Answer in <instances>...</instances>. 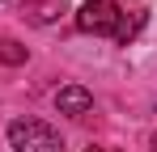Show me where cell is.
<instances>
[{
  "instance_id": "2",
  "label": "cell",
  "mask_w": 157,
  "mask_h": 152,
  "mask_svg": "<svg viewBox=\"0 0 157 152\" xmlns=\"http://www.w3.org/2000/svg\"><path fill=\"white\" fill-rule=\"evenodd\" d=\"M119 4L115 0H85L77 9V30L81 34H115V21H119Z\"/></svg>"
},
{
  "instance_id": "1",
  "label": "cell",
  "mask_w": 157,
  "mask_h": 152,
  "mask_svg": "<svg viewBox=\"0 0 157 152\" xmlns=\"http://www.w3.org/2000/svg\"><path fill=\"white\" fill-rule=\"evenodd\" d=\"M9 148L13 152H64V139L43 118H13L9 123Z\"/></svg>"
},
{
  "instance_id": "3",
  "label": "cell",
  "mask_w": 157,
  "mask_h": 152,
  "mask_svg": "<svg viewBox=\"0 0 157 152\" xmlns=\"http://www.w3.org/2000/svg\"><path fill=\"white\" fill-rule=\"evenodd\" d=\"M55 110H59V114H89V110H94V93H89L85 85H64V89L55 93Z\"/></svg>"
},
{
  "instance_id": "6",
  "label": "cell",
  "mask_w": 157,
  "mask_h": 152,
  "mask_svg": "<svg viewBox=\"0 0 157 152\" xmlns=\"http://www.w3.org/2000/svg\"><path fill=\"white\" fill-rule=\"evenodd\" d=\"M85 152H102V148H85Z\"/></svg>"
},
{
  "instance_id": "8",
  "label": "cell",
  "mask_w": 157,
  "mask_h": 152,
  "mask_svg": "<svg viewBox=\"0 0 157 152\" xmlns=\"http://www.w3.org/2000/svg\"><path fill=\"white\" fill-rule=\"evenodd\" d=\"M0 4H4V0H0Z\"/></svg>"
},
{
  "instance_id": "5",
  "label": "cell",
  "mask_w": 157,
  "mask_h": 152,
  "mask_svg": "<svg viewBox=\"0 0 157 152\" xmlns=\"http://www.w3.org/2000/svg\"><path fill=\"white\" fill-rule=\"evenodd\" d=\"M0 63H26V47L13 38H0Z\"/></svg>"
},
{
  "instance_id": "4",
  "label": "cell",
  "mask_w": 157,
  "mask_h": 152,
  "mask_svg": "<svg viewBox=\"0 0 157 152\" xmlns=\"http://www.w3.org/2000/svg\"><path fill=\"white\" fill-rule=\"evenodd\" d=\"M140 25H144V9H132V17H128V13H119V21H115V34H110V38L128 47L132 38L140 34Z\"/></svg>"
},
{
  "instance_id": "7",
  "label": "cell",
  "mask_w": 157,
  "mask_h": 152,
  "mask_svg": "<svg viewBox=\"0 0 157 152\" xmlns=\"http://www.w3.org/2000/svg\"><path fill=\"white\" fill-rule=\"evenodd\" d=\"M153 148H157V135H153Z\"/></svg>"
}]
</instances>
